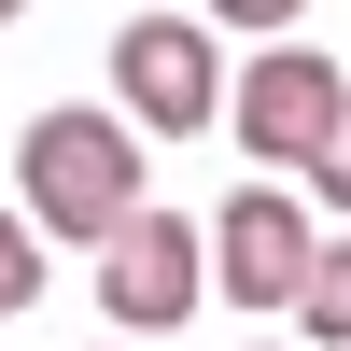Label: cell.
<instances>
[{
  "mask_svg": "<svg viewBox=\"0 0 351 351\" xmlns=\"http://www.w3.org/2000/svg\"><path fill=\"white\" fill-rule=\"evenodd\" d=\"M14 169H28V225H56V239H84V253H112L141 211H155L127 112H43V127L14 141Z\"/></svg>",
  "mask_w": 351,
  "mask_h": 351,
  "instance_id": "6da1fadb",
  "label": "cell"
},
{
  "mask_svg": "<svg viewBox=\"0 0 351 351\" xmlns=\"http://www.w3.org/2000/svg\"><path fill=\"white\" fill-rule=\"evenodd\" d=\"M112 112H127L141 141H197L225 112V56L197 14H127L112 28Z\"/></svg>",
  "mask_w": 351,
  "mask_h": 351,
  "instance_id": "7a4b0ae2",
  "label": "cell"
},
{
  "mask_svg": "<svg viewBox=\"0 0 351 351\" xmlns=\"http://www.w3.org/2000/svg\"><path fill=\"white\" fill-rule=\"evenodd\" d=\"M225 127H239V155H253V169H324V141L351 127V84H337V56L267 43L239 84H225Z\"/></svg>",
  "mask_w": 351,
  "mask_h": 351,
  "instance_id": "3957f363",
  "label": "cell"
},
{
  "mask_svg": "<svg viewBox=\"0 0 351 351\" xmlns=\"http://www.w3.org/2000/svg\"><path fill=\"white\" fill-rule=\"evenodd\" d=\"M309 267H324V239H309V211L281 183H239L211 211V295L239 309H309Z\"/></svg>",
  "mask_w": 351,
  "mask_h": 351,
  "instance_id": "277c9868",
  "label": "cell"
},
{
  "mask_svg": "<svg viewBox=\"0 0 351 351\" xmlns=\"http://www.w3.org/2000/svg\"><path fill=\"white\" fill-rule=\"evenodd\" d=\"M197 295H211V225H183V211H141L127 239L99 253V309H112V337H169Z\"/></svg>",
  "mask_w": 351,
  "mask_h": 351,
  "instance_id": "5b68a950",
  "label": "cell"
},
{
  "mask_svg": "<svg viewBox=\"0 0 351 351\" xmlns=\"http://www.w3.org/2000/svg\"><path fill=\"white\" fill-rule=\"evenodd\" d=\"M295 324H309V337H337V351H351V239L324 253V267H309V309H295Z\"/></svg>",
  "mask_w": 351,
  "mask_h": 351,
  "instance_id": "8992f818",
  "label": "cell"
},
{
  "mask_svg": "<svg viewBox=\"0 0 351 351\" xmlns=\"http://www.w3.org/2000/svg\"><path fill=\"white\" fill-rule=\"evenodd\" d=\"M28 295H43V225L0 211V309H28Z\"/></svg>",
  "mask_w": 351,
  "mask_h": 351,
  "instance_id": "52a82bcc",
  "label": "cell"
},
{
  "mask_svg": "<svg viewBox=\"0 0 351 351\" xmlns=\"http://www.w3.org/2000/svg\"><path fill=\"white\" fill-rule=\"evenodd\" d=\"M295 14H309V0H211V28H253V43H281Z\"/></svg>",
  "mask_w": 351,
  "mask_h": 351,
  "instance_id": "ba28073f",
  "label": "cell"
},
{
  "mask_svg": "<svg viewBox=\"0 0 351 351\" xmlns=\"http://www.w3.org/2000/svg\"><path fill=\"white\" fill-rule=\"evenodd\" d=\"M309 183H324V211H351V127L324 141V169H309Z\"/></svg>",
  "mask_w": 351,
  "mask_h": 351,
  "instance_id": "9c48e42d",
  "label": "cell"
},
{
  "mask_svg": "<svg viewBox=\"0 0 351 351\" xmlns=\"http://www.w3.org/2000/svg\"><path fill=\"white\" fill-rule=\"evenodd\" d=\"M0 28H14V0H0Z\"/></svg>",
  "mask_w": 351,
  "mask_h": 351,
  "instance_id": "30bf717a",
  "label": "cell"
},
{
  "mask_svg": "<svg viewBox=\"0 0 351 351\" xmlns=\"http://www.w3.org/2000/svg\"><path fill=\"white\" fill-rule=\"evenodd\" d=\"M112 351H141V337H112Z\"/></svg>",
  "mask_w": 351,
  "mask_h": 351,
  "instance_id": "8fae6325",
  "label": "cell"
},
{
  "mask_svg": "<svg viewBox=\"0 0 351 351\" xmlns=\"http://www.w3.org/2000/svg\"><path fill=\"white\" fill-rule=\"evenodd\" d=\"M253 351H281V337H253Z\"/></svg>",
  "mask_w": 351,
  "mask_h": 351,
  "instance_id": "7c38bea8",
  "label": "cell"
}]
</instances>
